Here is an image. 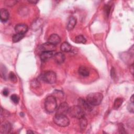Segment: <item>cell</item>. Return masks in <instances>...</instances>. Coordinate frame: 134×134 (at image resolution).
<instances>
[{"mask_svg": "<svg viewBox=\"0 0 134 134\" xmlns=\"http://www.w3.org/2000/svg\"><path fill=\"white\" fill-rule=\"evenodd\" d=\"M103 99V95L100 93H92L86 97V101L92 106L99 105Z\"/></svg>", "mask_w": 134, "mask_h": 134, "instance_id": "1", "label": "cell"}, {"mask_svg": "<svg viewBox=\"0 0 134 134\" xmlns=\"http://www.w3.org/2000/svg\"><path fill=\"white\" fill-rule=\"evenodd\" d=\"M44 108L49 113H53L57 109V102L54 96H49L46 98L44 102Z\"/></svg>", "mask_w": 134, "mask_h": 134, "instance_id": "2", "label": "cell"}, {"mask_svg": "<svg viewBox=\"0 0 134 134\" xmlns=\"http://www.w3.org/2000/svg\"><path fill=\"white\" fill-rule=\"evenodd\" d=\"M68 113L71 117L79 119L85 117V111L79 105L73 106L69 108Z\"/></svg>", "mask_w": 134, "mask_h": 134, "instance_id": "3", "label": "cell"}, {"mask_svg": "<svg viewBox=\"0 0 134 134\" xmlns=\"http://www.w3.org/2000/svg\"><path fill=\"white\" fill-rule=\"evenodd\" d=\"M53 122L60 127H66L70 124V120L65 116L63 115L55 114L53 117Z\"/></svg>", "mask_w": 134, "mask_h": 134, "instance_id": "4", "label": "cell"}, {"mask_svg": "<svg viewBox=\"0 0 134 134\" xmlns=\"http://www.w3.org/2000/svg\"><path fill=\"white\" fill-rule=\"evenodd\" d=\"M42 80L49 84H53L57 80L56 73L52 71H47L41 75Z\"/></svg>", "mask_w": 134, "mask_h": 134, "instance_id": "5", "label": "cell"}, {"mask_svg": "<svg viewBox=\"0 0 134 134\" xmlns=\"http://www.w3.org/2000/svg\"><path fill=\"white\" fill-rule=\"evenodd\" d=\"M69 109V107L68 104L66 102H63L60 104L58 107H57L56 109V114L65 115L68 113Z\"/></svg>", "mask_w": 134, "mask_h": 134, "instance_id": "6", "label": "cell"}, {"mask_svg": "<svg viewBox=\"0 0 134 134\" xmlns=\"http://www.w3.org/2000/svg\"><path fill=\"white\" fill-rule=\"evenodd\" d=\"M78 105L84 111H91L92 110V106L83 98H80L78 99Z\"/></svg>", "mask_w": 134, "mask_h": 134, "instance_id": "7", "label": "cell"}, {"mask_svg": "<svg viewBox=\"0 0 134 134\" xmlns=\"http://www.w3.org/2000/svg\"><path fill=\"white\" fill-rule=\"evenodd\" d=\"M56 49L55 45L51 44L47 42V43L42 44L40 47V50H41V53L44 51H54Z\"/></svg>", "mask_w": 134, "mask_h": 134, "instance_id": "8", "label": "cell"}, {"mask_svg": "<svg viewBox=\"0 0 134 134\" xmlns=\"http://www.w3.org/2000/svg\"><path fill=\"white\" fill-rule=\"evenodd\" d=\"M55 52L54 51H44L42 52L40 54V58L42 61H46L49 60L50 58L54 57L55 54Z\"/></svg>", "mask_w": 134, "mask_h": 134, "instance_id": "9", "label": "cell"}, {"mask_svg": "<svg viewBox=\"0 0 134 134\" xmlns=\"http://www.w3.org/2000/svg\"><path fill=\"white\" fill-rule=\"evenodd\" d=\"M12 129L11 124L6 121H4L2 122L1 126V132L2 133H8L10 132Z\"/></svg>", "mask_w": 134, "mask_h": 134, "instance_id": "10", "label": "cell"}, {"mask_svg": "<svg viewBox=\"0 0 134 134\" xmlns=\"http://www.w3.org/2000/svg\"><path fill=\"white\" fill-rule=\"evenodd\" d=\"M28 30V26L24 24H20L17 25L15 27V31L17 34H25Z\"/></svg>", "mask_w": 134, "mask_h": 134, "instance_id": "11", "label": "cell"}, {"mask_svg": "<svg viewBox=\"0 0 134 134\" xmlns=\"http://www.w3.org/2000/svg\"><path fill=\"white\" fill-rule=\"evenodd\" d=\"M61 41V38L59 35L57 34H52L50 36L48 39V42L53 45H56L59 43Z\"/></svg>", "mask_w": 134, "mask_h": 134, "instance_id": "12", "label": "cell"}, {"mask_svg": "<svg viewBox=\"0 0 134 134\" xmlns=\"http://www.w3.org/2000/svg\"><path fill=\"white\" fill-rule=\"evenodd\" d=\"M9 12L5 8H1L0 10V18L2 22H6L9 18Z\"/></svg>", "mask_w": 134, "mask_h": 134, "instance_id": "13", "label": "cell"}, {"mask_svg": "<svg viewBox=\"0 0 134 134\" xmlns=\"http://www.w3.org/2000/svg\"><path fill=\"white\" fill-rule=\"evenodd\" d=\"M65 58L64 54L60 52L55 53L54 55V60L58 64L62 63L64 61Z\"/></svg>", "mask_w": 134, "mask_h": 134, "instance_id": "14", "label": "cell"}, {"mask_svg": "<svg viewBox=\"0 0 134 134\" xmlns=\"http://www.w3.org/2000/svg\"><path fill=\"white\" fill-rule=\"evenodd\" d=\"M76 23V18L73 16H71L68 19V22L67 24V29L69 31L72 30L75 27Z\"/></svg>", "mask_w": 134, "mask_h": 134, "instance_id": "15", "label": "cell"}, {"mask_svg": "<svg viewBox=\"0 0 134 134\" xmlns=\"http://www.w3.org/2000/svg\"><path fill=\"white\" fill-rule=\"evenodd\" d=\"M79 74L84 77H86L89 75L90 71L87 68L84 66H81L79 68L78 70Z\"/></svg>", "mask_w": 134, "mask_h": 134, "instance_id": "16", "label": "cell"}, {"mask_svg": "<svg viewBox=\"0 0 134 134\" xmlns=\"http://www.w3.org/2000/svg\"><path fill=\"white\" fill-rule=\"evenodd\" d=\"M61 50L64 52H69L72 49L71 45L67 42H63L61 45Z\"/></svg>", "mask_w": 134, "mask_h": 134, "instance_id": "17", "label": "cell"}, {"mask_svg": "<svg viewBox=\"0 0 134 134\" xmlns=\"http://www.w3.org/2000/svg\"><path fill=\"white\" fill-rule=\"evenodd\" d=\"M25 36V34H17L16 33L13 35L12 37V41L13 42H17L21 40Z\"/></svg>", "mask_w": 134, "mask_h": 134, "instance_id": "18", "label": "cell"}, {"mask_svg": "<svg viewBox=\"0 0 134 134\" xmlns=\"http://www.w3.org/2000/svg\"><path fill=\"white\" fill-rule=\"evenodd\" d=\"M87 120L86 119L85 117L80 119V126L82 130H84L86 129L87 127Z\"/></svg>", "mask_w": 134, "mask_h": 134, "instance_id": "19", "label": "cell"}, {"mask_svg": "<svg viewBox=\"0 0 134 134\" xmlns=\"http://www.w3.org/2000/svg\"><path fill=\"white\" fill-rule=\"evenodd\" d=\"M123 103V99L121 98H117L115 100L114 103V108L115 109H118Z\"/></svg>", "mask_w": 134, "mask_h": 134, "instance_id": "20", "label": "cell"}, {"mask_svg": "<svg viewBox=\"0 0 134 134\" xmlns=\"http://www.w3.org/2000/svg\"><path fill=\"white\" fill-rule=\"evenodd\" d=\"M75 42L77 43H85L86 42V39L82 35H78L75 38Z\"/></svg>", "mask_w": 134, "mask_h": 134, "instance_id": "21", "label": "cell"}, {"mask_svg": "<svg viewBox=\"0 0 134 134\" xmlns=\"http://www.w3.org/2000/svg\"><path fill=\"white\" fill-rule=\"evenodd\" d=\"M8 79L13 83H16L17 81V78L16 77V75L15 74V73L13 72H10L9 73Z\"/></svg>", "mask_w": 134, "mask_h": 134, "instance_id": "22", "label": "cell"}, {"mask_svg": "<svg viewBox=\"0 0 134 134\" xmlns=\"http://www.w3.org/2000/svg\"><path fill=\"white\" fill-rule=\"evenodd\" d=\"M11 100L15 104L18 103L19 101V97L17 94H13L10 96Z\"/></svg>", "mask_w": 134, "mask_h": 134, "instance_id": "23", "label": "cell"}, {"mask_svg": "<svg viewBox=\"0 0 134 134\" xmlns=\"http://www.w3.org/2000/svg\"><path fill=\"white\" fill-rule=\"evenodd\" d=\"M6 69L5 67L2 64L1 65V74L2 77H3L4 79H6Z\"/></svg>", "mask_w": 134, "mask_h": 134, "instance_id": "24", "label": "cell"}, {"mask_svg": "<svg viewBox=\"0 0 134 134\" xmlns=\"http://www.w3.org/2000/svg\"><path fill=\"white\" fill-rule=\"evenodd\" d=\"M110 9H111V7H110V5H105V6H104V12H105V15L107 17L108 16V15L110 13Z\"/></svg>", "mask_w": 134, "mask_h": 134, "instance_id": "25", "label": "cell"}, {"mask_svg": "<svg viewBox=\"0 0 134 134\" xmlns=\"http://www.w3.org/2000/svg\"><path fill=\"white\" fill-rule=\"evenodd\" d=\"M127 109L128 111L131 113H133V110H134V106H133V102H130V103L128 104L127 106Z\"/></svg>", "mask_w": 134, "mask_h": 134, "instance_id": "26", "label": "cell"}, {"mask_svg": "<svg viewBox=\"0 0 134 134\" xmlns=\"http://www.w3.org/2000/svg\"><path fill=\"white\" fill-rule=\"evenodd\" d=\"M2 93L4 96H7L9 94V91L7 88H4L2 91Z\"/></svg>", "mask_w": 134, "mask_h": 134, "instance_id": "27", "label": "cell"}, {"mask_svg": "<svg viewBox=\"0 0 134 134\" xmlns=\"http://www.w3.org/2000/svg\"><path fill=\"white\" fill-rule=\"evenodd\" d=\"M111 76L113 79H114L116 76V73H115V71L114 68H112L111 70Z\"/></svg>", "mask_w": 134, "mask_h": 134, "instance_id": "28", "label": "cell"}, {"mask_svg": "<svg viewBox=\"0 0 134 134\" xmlns=\"http://www.w3.org/2000/svg\"><path fill=\"white\" fill-rule=\"evenodd\" d=\"M28 2H29V3H32V4H36V3L38 2V1H33V0H32V1H29Z\"/></svg>", "mask_w": 134, "mask_h": 134, "instance_id": "29", "label": "cell"}, {"mask_svg": "<svg viewBox=\"0 0 134 134\" xmlns=\"http://www.w3.org/2000/svg\"><path fill=\"white\" fill-rule=\"evenodd\" d=\"M130 102H133V95H132L130 98Z\"/></svg>", "mask_w": 134, "mask_h": 134, "instance_id": "30", "label": "cell"}, {"mask_svg": "<svg viewBox=\"0 0 134 134\" xmlns=\"http://www.w3.org/2000/svg\"><path fill=\"white\" fill-rule=\"evenodd\" d=\"M27 133H34V132H33V131H31V130H29L27 132Z\"/></svg>", "mask_w": 134, "mask_h": 134, "instance_id": "31", "label": "cell"}]
</instances>
